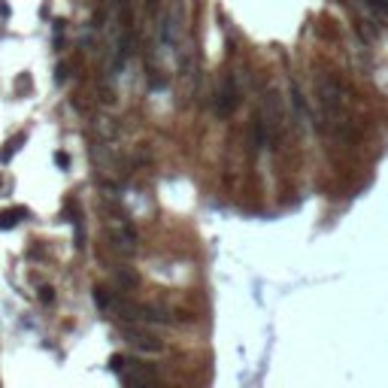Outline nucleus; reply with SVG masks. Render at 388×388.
Instances as JSON below:
<instances>
[{"instance_id": "nucleus-1", "label": "nucleus", "mask_w": 388, "mask_h": 388, "mask_svg": "<svg viewBox=\"0 0 388 388\" xmlns=\"http://www.w3.org/2000/svg\"><path fill=\"white\" fill-rule=\"evenodd\" d=\"M316 91H319V106L325 112V119L334 131H343L346 128V85L337 79L334 73H322L319 82H316Z\"/></svg>"}, {"instance_id": "nucleus-2", "label": "nucleus", "mask_w": 388, "mask_h": 388, "mask_svg": "<svg viewBox=\"0 0 388 388\" xmlns=\"http://www.w3.org/2000/svg\"><path fill=\"white\" fill-rule=\"evenodd\" d=\"M240 106V85H237V76L234 73H224L218 85H215V112L218 115H227Z\"/></svg>"}, {"instance_id": "nucleus-3", "label": "nucleus", "mask_w": 388, "mask_h": 388, "mask_svg": "<svg viewBox=\"0 0 388 388\" xmlns=\"http://www.w3.org/2000/svg\"><path fill=\"white\" fill-rule=\"evenodd\" d=\"M119 379L128 382V385H146V382H158V376H155V370L143 361H125V367L119 370Z\"/></svg>"}, {"instance_id": "nucleus-4", "label": "nucleus", "mask_w": 388, "mask_h": 388, "mask_svg": "<svg viewBox=\"0 0 388 388\" xmlns=\"http://www.w3.org/2000/svg\"><path fill=\"white\" fill-rule=\"evenodd\" d=\"M119 331H122L125 340H131L134 346L146 349V352H161V340H158V337H152L149 331H143V328H137V325H131V322H125Z\"/></svg>"}, {"instance_id": "nucleus-5", "label": "nucleus", "mask_w": 388, "mask_h": 388, "mask_svg": "<svg viewBox=\"0 0 388 388\" xmlns=\"http://www.w3.org/2000/svg\"><path fill=\"white\" fill-rule=\"evenodd\" d=\"M109 243L125 255H134L137 252V230L131 227V221H122V227H109Z\"/></svg>"}, {"instance_id": "nucleus-6", "label": "nucleus", "mask_w": 388, "mask_h": 388, "mask_svg": "<svg viewBox=\"0 0 388 388\" xmlns=\"http://www.w3.org/2000/svg\"><path fill=\"white\" fill-rule=\"evenodd\" d=\"M21 218H30V209L27 206H12L6 212H0V230H12Z\"/></svg>"}, {"instance_id": "nucleus-7", "label": "nucleus", "mask_w": 388, "mask_h": 388, "mask_svg": "<svg viewBox=\"0 0 388 388\" xmlns=\"http://www.w3.org/2000/svg\"><path fill=\"white\" fill-rule=\"evenodd\" d=\"M24 143H27V137H24V134H15V137H9V140H6V146L0 149V164H9V161H12V155H15V152H18Z\"/></svg>"}, {"instance_id": "nucleus-8", "label": "nucleus", "mask_w": 388, "mask_h": 388, "mask_svg": "<svg viewBox=\"0 0 388 388\" xmlns=\"http://www.w3.org/2000/svg\"><path fill=\"white\" fill-rule=\"evenodd\" d=\"M291 103H294L297 119H300V122H309V106H306V100H303V94H300L297 82H291Z\"/></svg>"}, {"instance_id": "nucleus-9", "label": "nucleus", "mask_w": 388, "mask_h": 388, "mask_svg": "<svg viewBox=\"0 0 388 388\" xmlns=\"http://www.w3.org/2000/svg\"><path fill=\"white\" fill-rule=\"evenodd\" d=\"M115 279H119V285H125V288H137V282H140V276L131 267H119L115 270Z\"/></svg>"}, {"instance_id": "nucleus-10", "label": "nucleus", "mask_w": 388, "mask_h": 388, "mask_svg": "<svg viewBox=\"0 0 388 388\" xmlns=\"http://www.w3.org/2000/svg\"><path fill=\"white\" fill-rule=\"evenodd\" d=\"M94 303H97L100 309H109V306H112V297H109V291H106L103 285H94Z\"/></svg>"}, {"instance_id": "nucleus-11", "label": "nucleus", "mask_w": 388, "mask_h": 388, "mask_svg": "<svg viewBox=\"0 0 388 388\" xmlns=\"http://www.w3.org/2000/svg\"><path fill=\"white\" fill-rule=\"evenodd\" d=\"M125 361H128L125 355H112V358H109V370H112V373H119V370L125 367Z\"/></svg>"}, {"instance_id": "nucleus-12", "label": "nucleus", "mask_w": 388, "mask_h": 388, "mask_svg": "<svg viewBox=\"0 0 388 388\" xmlns=\"http://www.w3.org/2000/svg\"><path fill=\"white\" fill-rule=\"evenodd\" d=\"M40 300H43V303H52V300H55V288H52V285H40Z\"/></svg>"}, {"instance_id": "nucleus-13", "label": "nucleus", "mask_w": 388, "mask_h": 388, "mask_svg": "<svg viewBox=\"0 0 388 388\" xmlns=\"http://www.w3.org/2000/svg\"><path fill=\"white\" fill-rule=\"evenodd\" d=\"M55 164H58L61 170H67V167H70V155H67V152H55Z\"/></svg>"}, {"instance_id": "nucleus-14", "label": "nucleus", "mask_w": 388, "mask_h": 388, "mask_svg": "<svg viewBox=\"0 0 388 388\" xmlns=\"http://www.w3.org/2000/svg\"><path fill=\"white\" fill-rule=\"evenodd\" d=\"M15 88H18V91H30V76H27V73L15 79Z\"/></svg>"}, {"instance_id": "nucleus-15", "label": "nucleus", "mask_w": 388, "mask_h": 388, "mask_svg": "<svg viewBox=\"0 0 388 388\" xmlns=\"http://www.w3.org/2000/svg\"><path fill=\"white\" fill-rule=\"evenodd\" d=\"M55 79H58V82H64V79H67V67H64V64H58V70H55Z\"/></svg>"}, {"instance_id": "nucleus-16", "label": "nucleus", "mask_w": 388, "mask_h": 388, "mask_svg": "<svg viewBox=\"0 0 388 388\" xmlns=\"http://www.w3.org/2000/svg\"><path fill=\"white\" fill-rule=\"evenodd\" d=\"M0 185H3V182H0Z\"/></svg>"}]
</instances>
